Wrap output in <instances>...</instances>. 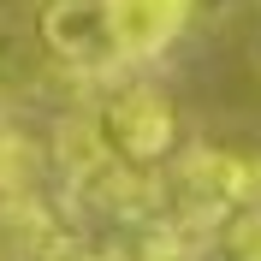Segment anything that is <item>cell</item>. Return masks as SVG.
<instances>
[{
	"mask_svg": "<svg viewBox=\"0 0 261 261\" xmlns=\"http://www.w3.org/2000/svg\"><path fill=\"white\" fill-rule=\"evenodd\" d=\"M89 125H95L107 161L130 166V172H148V166L172 161V148H178V113H172V101L154 83H119L95 107Z\"/></svg>",
	"mask_w": 261,
	"mask_h": 261,
	"instance_id": "6da1fadb",
	"label": "cell"
},
{
	"mask_svg": "<svg viewBox=\"0 0 261 261\" xmlns=\"http://www.w3.org/2000/svg\"><path fill=\"white\" fill-rule=\"evenodd\" d=\"M36 30H42L48 60L60 71H71V77H113L125 65L101 0H42L36 6Z\"/></svg>",
	"mask_w": 261,
	"mask_h": 261,
	"instance_id": "7a4b0ae2",
	"label": "cell"
},
{
	"mask_svg": "<svg viewBox=\"0 0 261 261\" xmlns=\"http://www.w3.org/2000/svg\"><path fill=\"white\" fill-rule=\"evenodd\" d=\"M101 6H107V24L119 36L125 65L161 60L196 18V0H101Z\"/></svg>",
	"mask_w": 261,
	"mask_h": 261,
	"instance_id": "3957f363",
	"label": "cell"
},
{
	"mask_svg": "<svg viewBox=\"0 0 261 261\" xmlns=\"http://www.w3.org/2000/svg\"><path fill=\"white\" fill-rule=\"evenodd\" d=\"M42 65H48V48H42L36 18L0 12V89H36Z\"/></svg>",
	"mask_w": 261,
	"mask_h": 261,
	"instance_id": "277c9868",
	"label": "cell"
},
{
	"mask_svg": "<svg viewBox=\"0 0 261 261\" xmlns=\"http://www.w3.org/2000/svg\"><path fill=\"white\" fill-rule=\"evenodd\" d=\"M196 261H261V208H238L226 220H214Z\"/></svg>",
	"mask_w": 261,
	"mask_h": 261,
	"instance_id": "5b68a950",
	"label": "cell"
},
{
	"mask_svg": "<svg viewBox=\"0 0 261 261\" xmlns=\"http://www.w3.org/2000/svg\"><path fill=\"white\" fill-rule=\"evenodd\" d=\"M249 65H255V71H261V30L249 36Z\"/></svg>",
	"mask_w": 261,
	"mask_h": 261,
	"instance_id": "8992f818",
	"label": "cell"
},
{
	"mask_svg": "<svg viewBox=\"0 0 261 261\" xmlns=\"http://www.w3.org/2000/svg\"><path fill=\"white\" fill-rule=\"evenodd\" d=\"M148 261H178V255H148Z\"/></svg>",
	"mask_w": 261,
	"mask_h": 261,
	"instance_id": "52a82bcc",
	"label": "cell"
}]
</instances>
